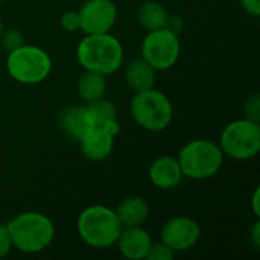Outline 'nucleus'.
Listing matches in <instances>:
<instances>
[{
  "instance_id": "nucleus-13",
  "label": "nucleus",
  "mask_w": 260,
  "mask_h": 260,
  "mask_svg": "<svg viewBox=\"0 0 260 260\" xmlns=\"http://www.w3.org/2000/svg\"><path fill=\"white\" fill-rule=\"evenodd\" d=\"M148 175L151 183L160 190H171L177 187L184 178L178 158L172 155L157 157L151 163Z\"/></svg>"
},
{
  "instance_id": "nucleus-14",
  "label": "nucleus",
  "mask_w": 260,
  "mask_h": 260,
  "mask_svg": "<svg viewBox=\"0 0 260 260\" xmlns=\"http://www.w3.org/2000/svg\"><path fill=\"white\" fill-rule=\"evenodd\" d=\"M59 126L67 137L78 142L85 134V131H88L93 126L87 105L76 104L66 107L59 114Z\"/></svg>"
},
{
  "instance_id": "nucleus-20",
  "label": "nucleus",
  "mask_w": 260,
  "mask_h": 260,
  "mask_svg": "<svg viewBox=\"0 0 260 260\" xmlns=\"http://www.w3.org/2000/svg\"><path fill=\"white\" fill-rule=\"evenodd\" d=\"M24 43H26L24 35L18 29H6V30H3V34L0 37V46L6 52H11V50H14L17 47H20Z\"/></svg>"
},
{
  "instance_id": "nucleus-8",
  "label": "nucleus",
  "mask_w": 260,
  "mask_h": 260,
  "mask_svg": "<svg viewBox=\"0 0 260 260\" xmlns=\"http://www.w3.org/2000/svg\"><path fill=\"white\" fill-rule=\"evenodd\" d=\"M181 55L178 34L169 27L148 30L140 46V56L157 72L172 69Z\"/></svg>"
},
{
  "instance_id": "nucleus-26",
  "label": "nucleus",
  "mask_w": 260,
  "mask_h": 260,
  "mask_svg": "<svg viewBox=\"0 0 260 260\" xmlns=\"http://www.w3.org/2000/svg\"><path fill=\"white\" fill-rule=\"evenodd\" d=\"M251 244L256 250L260 248V221L257 218V221L254 222L253 229H251Z\"/></svg>"
},
{
  "instance_id": "nucleus-22",
  "label": "nucleus",
  "mask_w": 260,
  "mask_h": 260,
  "mask_svg": "<svg viewBox=\"0 0 260 260\" xmlns=\"http://www.w3.org/2000/svg\"><path fill=\"white\" fill-rule=\"evenodd\" d=\"M59 26L66 32H76L81 30V21L78 11H66L59 17Z\"/></svg>"
},
{
  "instance_id": "nucleus-2",
  "label": "nucleus",
  "mask_w": 260,
  "mask_h": 260,
  "mask_svg": "<svg viewBox=\"0 0 260 260\" xmlns=\"http://www.w3.org/2000/svg\"><path fill=\"white\" fill-rule=\"evenodd\" d=\"M6 227L14 248L24 254H38L49 248L55 239L53 221L37 210L18 213Z\"/></svg>"
},
{
  "instance_id": "nucleus-9",
  "label": "nucleus",
  "mask_w": 260,
  "mask_h": 260,
  "mask_svg": "<svg viewBox=\"0 0 260 260\" xmlns=\"http://www.w3.org/2000/svg\"><path fill=\"white\" fill-rule=\"evenodd\" d=\"M201 225L190 216H174L168 219L160 230V241L175 254L192 250L201 239Z\"/></svg>"
},
{
  "instance_id": "nucleus-1",
  "label": "nucleus",
  "mask_w": 260,
  "mask_h": 260,
  "mask_svg": "<svg viewBox=\"0 0 260 260\" xmlns=\"http://www.w3.org/2000/svg\"><path fill=\"white\" fill-rule=\"evenodd\" d=\"M123 46L111 32L85 34L76 47L78 64L84 70L104 76L116 73L123 66Z\"/></svg>"
},
{
  "instance_id": "nucleus-25",
  "label": "nucleus",
  "mask_w": 260,
  "mask_h": 260,
  "mask_svg": "<svg viewBox=\"0 0 260 260\" xmlns=\"http://www.w3.org/2000/svg\"><path fill=\"white\" fill-rule=\"evenodd\" d=\"M242 9L251 15V17H259L260 15V0H239Z\"/></svg>"
},
{
  "instance_id": "nucleus-10",
  "label": "nucleus",
  "mask_w": 260,
  "mask_h": 260,
  "mask_svg": "<svg viewBox=\"0 0 260 260\" xmlns=\"http://www.w3.org/2000/svg\"><path fill=\"white\" fill-rule=\"evenodd\" d=\"M78 14L84 34H105L116 24L117 6L113 0H85Z\"/></svg>"
},
{
  "instance_id": "nucleus-15",
  "label": "nucleus",
  "mask_w": 260,
  "mask_h": 260,
  "mask_svg": "<svg viewBox=\"0 0 260 260\" xmlns=\"http://www.w3.org/2000/svg\"><path fill=\"white\" fill-rule=\"evenodd\" d=\"M122 227L143 225L149 218V204L145 198L133 195L123 198L114 209Z\"/></svg>"
},
{
  "instance_id": "nucleus-28",
  "label": "nucleus",
  "mask_w": 260,
  "mask_h": 260,
  "mask_svg": "<svg viewBox=\"0 0 260 260\" xmlns=\"http://www.w3.org/2000/svg\"><path fill=\"white\" fill-rule=\"evenodd\" d=\"M3 30H5V24H3V21H2V18H0V37H2Z\"/></svg>"
},
{
  "instance_id": "nucleus-17",
  "label": "nucleus",
  "mask_w": 260,
  "mask_h": 260,
  "mask_svg": "<svg viewBox=\"0 0 260 260\" xmlns=\"http://www.w3.org/2000/svg\"><path fill=\"white\" fill-rule=\"evenodd\" d=\"M76 91L79 99L85 104L101 99L107 93V76L84 70L76 81Z\"/></svg>"
},
{
  "instance_id": "nucleus-24",
  "label": "nucleus",
  "mask_w": 260,
  "mask_h": 260,
  "mask_svg": "<svg viewBox=\"0 0 260 260\" xmlns=\"http://www.w3.org/2000/svg\"><path fill=\"white\" fill-rule=\"evenodd\" d=\"M12 248H14V245H12L8 227H6V224H0V260L5 259L11 253Z\"/></svg>"
},
{
  "instance_id": "nucleus-18",
  "label": "nucleus",
  "mask_w": 260,
  "mask_h": 260,
  "mask_svg": "<svg viewBox=\"0 0 260 260\" xmlns=\"http://www.w3.org/2000/svg\"><path fill=\"white\" fill-rule=\"evenodd\" d=\"M169 20L168 9L157 0H146L137 9V21L146 30L166 27Z\"/></svg>"
},
{
  "instance_id": "nucleus-6",
  "label": "nucleus",
  "mask_w": 260,
  "mask_h": 260,
  "mask_svg": "<svg viewBox=\"0 0 260 260\" xmlns=\"http://www.w3.org/2000/svg\"><path fill=\"white\" fill-rule=\"evenodd\" d=\"M129 111L133 120L149 133L165 131L174 120V105L171 99L154 87L136 91L129 102Z\"/></svg>"
},
{
  "instance_id": "nucleus-21",
  "label": "nucleus",
  "mask_w": 260,
  "mask_h": 260,
  "mask_svg": "<svg viewBox=\"0 0 260 260\" xmlns=\"http://www.w3.org/2000/svg\"><path fill=\"white\" fill-rule=\"evenodd\" d=\"M244 117L260 122V96L259 93L251 94L245 102H244Z\"/></svg>"
},
{
  "instance_id": "nucleus-27",
  "label": "nucleus",
  "mask_w": 260,
  "mask_h": 260,
  "mask_svg": "<svg viewBox=\"0 0 260 260\" xmlns=\"http://www.w3.org/2000/svg\"><path fill=\"white\" fill-rule=\"evenodd\" d=\"M259 201H260V189L259 187H256V189H254V192H253V197H251V209H253V213L256 215V218H260Z\"/></svg>"
},
{
  "instance_id": "nucleus-11",
  "label": "nucleus",
  "mask_w": 260,
  "mask_h": 260,
  "mask_svg": "<svg viewBox=\"0 0 260 260\" xmlns=\"http://www.w3.org/2000/svg\"><path fill=\"white\" fill-rule=\"evenodd\" d=\"M151 235L142 227H123L116 245L122 257L126 260H146L152 245Z\"/></svg>"
},
{
  "instance_id": "nucleus-5",
  "label": "nucleus",
  "mask_w": 260,
  "mask_h": 260,
  "mask_svg": "<svg viewBox=\"0 0 260 260\" xmlns=\"http://www.w3.org/2000/svg\"><path fill=\"white\" fill-rule=\"evenodd\" d=\"M5 66L8 75L15 82L21 85H37L50 76L53 62L43 47L24 43L8 52Z\"/></svg>"
},
{
  "instance_id": "nucleus-19",
  "label": "nucleus",
  "mask_w": 260,
  "mask_h": 260,
  "mask_svg": "<svg viewBox=\"0 0 260 260\" xmlns=\"http://www.w3.org/2000/svg\"><path fill=\"white\" fill-rule=\"evenodd\" d=\"M87 110H88V116L91 120L93 126H101L110 120H116L117 119V108L116 105L108 101L105 96L101 99H96L93 102L85 104Z\"/></svg>"
},
{
  "instance_id": "nucleus-29",
  "label": "nucleus",
  "mask_w": 260,
  "mask_h": 260,
  "mask_svg": "<svg viewBox=\"0 0 260 260\" xmlns=\"http://www.w3.org/2000/svg\"><path fill=\"white\" fill-rule=\"evenodd\" d=\"M2 3H3V0H0V5H2Z\"/></svg>"
},
{
  "instance_id": "nucleus-23",
  "label": "nucleus",
  "mask_w": 260,
  "mask_h": 260,
  "mask_svg": "<svg viewBox=\"0 0 260 260\" xmlns=\"http://www.w3.org/2000/svg\"><path fill=\"white\" fill-rule=\"evenodd\" d=\"M175 256V253L161 241L158 244H152L151 250L146 256V260H172Z\"/></svg>"
},
{
  "instance_id": "nucleus-12",
  "label": "nucleus",
  "mask_w": 260,
  "mask_h": 260,
  "mask_svg": "<svg viewBox=\"0 0 260 260\" xmlns=\"http://www.w3.org/2000/svg\"><path fill=\"white\" fill-rule=\"evenodd\" d=\"M114 140L116 136L105 126H91L78 142L85 158L91 161H104L111 155Z\"/></svg>"
},
{
  "instance_id": "nucleus-4",
  "label": "nucleus",
  "mask_w": 260,
  "mask_h": 260,
  "mask_svg": "<svg viewBox=\"0 0 260 260\" xmlns=\"http://www.w3.org/2000/svg\"><path fill=\"white\" fill-rule=\"evenodd\" d=\"M177 158L186 178L203 181L221 171L225 155L218 143L207 139H193L180 149Z\"/></svg>"
},
{
  "instance_id": "nucleus-7",
  "label": "nucleus",
  "mask_w": 260,
  "mask_h": 260,
  "mask_svg": "<svg viewBox=\"0 0 260 260\" xmlns=\"http://www.w3.org/2000/svg\"><path fill=\"white\" fill-rule=\"evenodd\" d=\"M224 155L235 160H251L260 152V122L247 117L227 123L218 143Z\"/></svg>"
},
{
  "instance_id": "nucleus-16",
  "label": "nucleus",
  "mask_w": 260,
  "mask_h": 260,
  "mask_svg": "<svg viewBox=\"0 0 260 260\" xmlns=\"http://www.w3.org/2000/svg\"><path fill=\"white\" fill-rule=\"evenodd\" d=\"M155 73L157 70L152 69L142 56H139L126 64L125 82L134 93L148 90L155 85Z\"/></svg>"
},
{
  "instance_id": "nucleus-3",
  "label": "nucleus",
  "mask_w": 260,
  "mask_h": 260,
  "mask_svg": "<svg viewBox=\"0 0 260 260\" xmlns=\"http://www.w3.org/2000/svg\"><path fill=\"white\" fill-rule=\"evenodd\" d=\"M122 229L114 209L102 204L85 207L76 221V230L81 241L96 250H105L116 245Z\"/></svg>"
}]
</instances>
